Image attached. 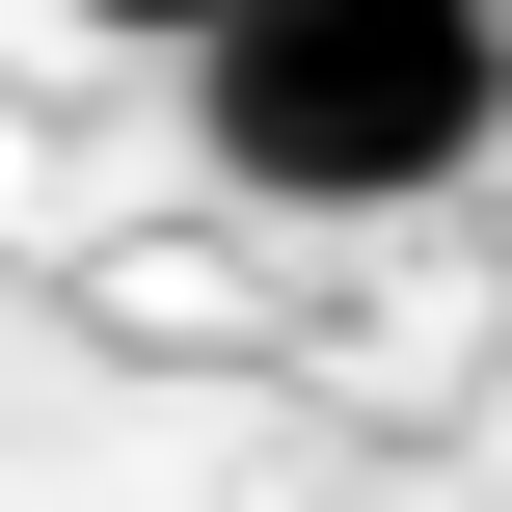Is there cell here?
Segmentation results:
<instances>
[{
	"label": "cell",
	"mask_w": 512,
	"mask_h": 512,
	"mask_svg": "<svg viewBox=\"0 0 512 512\" xmlns=\"http://www.w3.org/2000/svg\"><path fill=\"white\" fill-rule=\"evenodd\" d=\"M189 135L270 216H405L512 135V0H243L189 54Z\"/></svg>",
	"instance_id": "obj_1"
},
{
	"label": "cell",
	"mask_w": 512,
	"mask_h": 512,
	"mask_svg": "<svg viewBox=\"0 0 512 512\" xmlns=\"http://www.w3.org/2000/svg\"><path fill=\"white\" fill-rule=\"evenodd\" d=\"M81 27H162V54H216V27H243V0H81Z\"/></svg>",
	"instance_id": "obj_2"
}]
</instances>
